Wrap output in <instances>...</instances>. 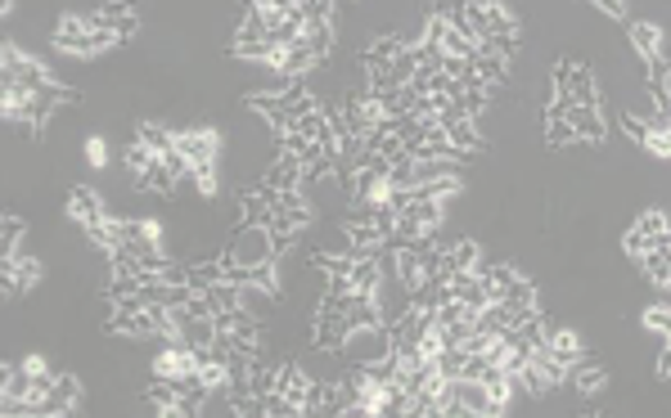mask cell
I'll return each mask as SVG.
<instances>
[{"label":"cell","instance_id":"obj_1","mask_svg":"<svg viewBox=\"0 0 671 418\" xmlns=\"http://www.w3.org/2000/svg\"><path fill=\"white\" fill-rule=\"evenodd\" d=\"M221 252H225V257H234L239 266H266V261H279V257H275L270 225H248V221H239V225L225 234Z\"/></svg>","mask_w":671,"mask_h":418},{"label":"cell","instance_id":"obj_2","mask_svg":"<svg viewBox=\"0 0 671 418\" xmlns=\"http://www.w3.org/2000/svg\"><path fill=\"white\" fill-rule=\"evenodd\" d=\"M348 333H352V319L343 310H333L324 301L315 306V315H311V351H343Z\"/></svg>","mask_w":671,"mask_h":418},{"label":"cell","instance_id":"obj_3","mask_svg":"<svg viewBox=\"0 0 671 418\" xmlns=\"http://www.w3.org/2000/svg\"><path fill=\"white\" fill-rule=\"evenodd\" d=\"M50 46L73 55V59H95L91 55V23H86V14H59L55 28H50Z\"/></svg>","mask_w":671,"mask_h":418},{"label":"cell","instance_id":"obj_4","mask_svg":"<svg viewBox=\"0 0 671 418\" xmlns=\"http://www.w3.org/2000/svg\"><path fill=\"white\" fill-rule=\"evenodd\" d=\"M176 149L190 158V171H194V167H216V158H221V135H216L212 126L176 131Z\"/></svg>","mask_w":671,"mask_h":418},{"label":"cell","instance_id":"obj_5","mask_svg":"<svg viewBox=\"0 0 671 418\" xmlns=\"http://www.w3.org/2000/svg\"><path fill=\"white\" fill-rule=\"evenodd\" d=\"M77 400H82V382L73 378V373H59L55 378V387L32 405V418H64V414H73L77 409Z\"/></svg>","mask_w":671,"mask_h":418},{"label":"cell","instance_id":"obj_6","mask_svg":"<svg viewBox=\"0 0 671 418\" xmlns=\"http://www.w3.org/2000/svg\"><path fill=\"white\" fill-rule=\"evenodd\" d=\"M0 274H5V297L32 292V288L41 283V261L28 257V252H19V257H5V261H0Z\"/></svg>","mask_w":671,"mask_h":418},{"label":"cell","instance_id":"obj_7","mask_svg":"<svg viewBox=\"0 0 671 418\" xmlns=\"http://www.w3.org/2000/svg\"><path fill=\"white\" fill-rule=\"evenodd\" d=\"M460 400H464L469 418H500L505 414V405L491 396V387L482 378H460Z\"/></svg>","mask_w":671,"mask_h":418},{"label":"cell","instance_id":"obj_8","mask_svg":"<svg viewBox=\"0 0 671 418\" xmlns=\"http://www.w3.org/2000/svg\"><path fill=\"white\" fill-rule=\"evenodd\" d=\"M275 391L297 409V414H306V400H311V378L302 373V364H293V360H284L279 364V378H275Z\"/></svg>","mask_w":671,"mask_h":418},{"label":"cell","instance_id":"obj_9","mask_svg":"<svg viewBox=\"0 0 671 418\" xmlns=\"http://www.w3.org/2000/svg\"><path fill=\"white\" fill-rule=\"evenodd\" d=\"M270 189H279V194H293V189H302V158H293V153H284V149H275V158H270V167H266V176H261Z\"/></svg>","mask_w":671,"mask_h":418},{"label":"cell","instance_id":"obj_10","mask_svg":"<svg viewBox=\"0 0 671 418\" xmlns=\"http://www.w3.org/2000/svg\"><path fill=\"white\" fill-rule=\"evenodd\" d=\"M68 216L86 230V225H95V221H104L109 212H104V198L91 189V185H77L73 194H68Z\"/></svg>","mask_w":671,"mask_h":418},{"label":"cell","instance_id":"obj_11","mask_svg":"<svg viewBox=\"0 0 671 418\" xmlns=\"http://www.w3.org/2000/svg\"><path fill=\"white\" fill-rule=\"evenodd\" d=\"M482 261V248L473 239H455V243H442V279L446 274H460V270H478Z\"/></svg>","mask_w":671,"mask_h":418},{"label":"cell","instance_id":"obj_12","mask_svg":"<svg viewBox=\"0 0 671 418\" xmlns=\"http://www.w3.org/2000/svg\"><path fill=\"white\" fill-rule=\"evenodd\" d=\"M626 41H631L635 59H653V55H662V28H658V23H649V19L626 23Z\"/></svg>","mask_w":671,"mask_h":418},{"label":"cell","instance_id":"obj_13","mask_svg":"<svg viewBox=\"0 0 671 418\" xmlns=\"http://www.w3.org/2000/svg\"><path fill=\"white\" fill-rule=\"evenodd\" d=\"M568 122L577 126L581 144H604V135H608V122H604V113H599L595 104H577V109L568 113Z\"/></svg>","mask_w":671,"mask_h":418},{"label":"cell","instance_id":"obj_14","mask_svg":"<svg viewBox=\"0 0 671 418\" xmlns=\"http://www.w3.org/2000/svg\"><path fill=\"white\" fill-rule=\"evenodd\" d=\"M145 405H149L154 414H181V387H176L172 378H154V382L145 387Z\"/></svg>","mask_w":671,"mask_h":418},{"label":"cell","instance_id":"obj_15","mask_svg":"<svg viewBox=\"0 0 671 418\" xmlns=\"http://www.w3.org/2000/svg\"><path fill=\"white\" fill-rule=\"evenodd\" d=\"M568 91L577 95V104H595V109H599V100H604L599 73H595L590 64H577V68H572V82H568Z\"/></svg>","mask_w":671,"mask_h":418},{"label":"cell","instance_id":"obj_16","mask_svg":"<svg viewBox=\"0 0 671 418\" xmlns=\"http://www.w3.org/2000/svg\"><path fill=\"white\" fill-rule=\"evenodd\" d=\"M302 41H306V50L315 59H329V50H333V19H311L302 28Z\"/></svg>","mask_w":671,"mask_h":418},{"label":"cell","instance_id":"obj_17","mask_svg":"<svg viewBox=\"0 0 671 418\" xmlns=\"http://www.w3.org/2000/svg\"><path fill=\"white\" fill-rule=\"evenodd\" d=\"M473 73H478L487 86H500V82L509 77V59L496 55V50H478V55H473Z\"/></svg>","mask_w":671,"mask_h":418},{"label":"cell","instance_id":"obj_18","mask_svg":"<svg viewBox=\"0 0 671 418\" xmlns=\"http://www.w3.org/2000/svg\"><path fill=\"white\" fill-rule=\"evenodd\" d=\"M136 185H140L145 194H163V198H172V194H176V171H172V167L158 158V162H154V167H149V171H145Z\"/></svg>","mask_w":671,"mask_h":418},{"label":"cell","instance_id":"obj_19","mask_svg":"<svg viewBox=\"0 0 671 418\" xmlns=\"http://www.w3.org/2000/svg\"><path fill=\"white\" fill-rule=\"evenodd\" d=\"M203 292H207V301H212V310H216V315H221V310H239V306H243V288H239L234 279H216V283H207Z\"/></svg>","mask_w":671,"mask_h":418},{"label":"cell","instance_id":"obj_20","mask_svg":"<svg viewBox=\"0 0 671 418\" xmlns=\"http://www.w3.org/2000/svg\"><path fill=\"white\" fill-rule=\"evenodd\" d=\"M136 140H145L158 158L176 149V131H167V126H158V122H140V126H136Z\"/></svg>","mask_w":671,"mask_h":418},{"label":"cell","instance_id":"obj_21","mask_svg":"<svg viewBox=\"0 0 671 418\" xmlns=\"http://www.w3.org/2000/svg\"><path fill=\"white\" fill-rule=\"evenodd\" d=\"M154 162H158V153H154L145 140H131V144H127V153H122V167H127V176H136V180H140Z\"/></svg>","mask_w":671,"mask_h":418},{"label":"cell","instance_id":"obj_22","mask_svg":"<svg viewBox=\"0 0 671 418\" xmlns=\"http://www.w3.org/2000/svg\"><path fill=\"white\" fill-rule=\"evenodd\" d=\"M505 306H509V310H536V306H541V301H536V283L523 279V274H514V283L505 288Z\"/></svg>","mask_w":671,"mask_h":418},{"label":"cell","instance_id":"obj_23","mask_svg":"<svg viewBox=\"0 0 671 418\" xmlns=\"http://www.w3.org/2000/svg\"><path fill=\"white\" fill-rule=\"evenodd\" d=\"M402 50H406V41H402L397 32H379V37L370 41V55H366V59H375V64H393Z\"/></svg>","mask_w":671,"mask_h":418},{"label":"cell","instance_id":"obj_24","mask_svg":"<svg viewBox=\"0 0 671 418\" xmlns=\"http://www.w3.org/2000/svg\"><path fill=\"white\" fill-rule=\"evenodd\" d=\"M393 77H397L402 86H411V82L419 77V46H411V41H406V50L393 59Z\"/></svg>","mask_w":671,"mask_h":418},{"label":"cell","instance_id":"obj_25","mask_svg":"<svg viewBox=\"0 0 671 418\" xmlns=\"http://www.w3.org/2000/svg\"><path fill=\"white\" fill-rule=\"evenodd\" d=\"M545 144H550V149H568V144H581V135H577V126L563 118V122H545Z\"/></svg>","mask_w":671,"mask_h":418},{"label":"cell","instance_id":"obj_26","mask_svg":"<svg viewBox=\"0 0 671 418\" xmlns=\"http://www.w3.org/2000/svg\"><path fill=\"white\" fill-rule=\"evenodd\" d=\"M635 230L653 239V234L671 230V212H662V207H649V212H640V216H635Z\"/></svg>","mask_w":671,"mask_h":418},{"label":"cell","instance_id":"obj_27","mask_svg":"<svg viewBox=\"0 0 671 418\" xmlns=\"http://www.w3.org/2000/svg\"><path fill=\"white\" fill-rule=\"evenodd\" d=\"M23 234H28V221L23 216H5V257H19L23 248Z\"/></svg>","mask_w":671,"mask_h":418},{"label":"cell","instance_id":"obj_28","mask_svg":"<svg viewBox=\"0 0 671 418\" xmlns=\"http://www.w3.org/2000/svg\"><path fill=\"white\" fill-rule=\"evenodd\" d=\"M644 328L658 333V337H671V310L667 306H649L644 310Z\"/></svg>","mask_w":671,"mask_h":418},{"label":"cell","instance_id":"obj_29","mask_svg":"<svg viewBox=\"0 0 671 418\" xmlns=\"http://www.w3.org/2000/svg\"><path fill=\"white\" fill-rule=\"evenodd\" d=\"M190 180H194V189H199V194H216V189H221L216 167H194V171H190Z\"/></svg>","mask_w":671,"mask_h":418},{"label":"cell","instance_id":"obj_30","mask_svg":"<svg viewBox=\"0 0 671 418\" xmlns=\"http://www.w3.org/2000/svg\"><path fill=\"white\" fill-rule=\"evenodd\" d=\"M622 131H626V140H635V144H644V135H649L644 118H640V113H631V109H622Z\"/></svg>","mask_w":671,"mask_h":418},{"label":"cell","instance_id":"obj_31","mask_svg":"<svg viewBox=\"0 0 671 418\" xmlns=\"http://www.w3.org/2000/svg\"><path fill=\"white\" fill-rule=\"evenodd\" d=\"M622 248H626V257H635V261H640V257L653 248V239H649V234H640V230L631 225V230H626V239H622Z\"/></svg>","mask_w":671,"mask_h":418},{"label":"cell","instance_id":"obj_32","mask_svg":"<svg viewBox=\"0 0 671 418\" xmlns=\"http://www.w3.org/2000/svg\"><path fill=\"white\" fill-rule=\"evenodd\" d=\"M127 14H136L131 0H104V5H100V19H104V23H118V19H127Z\"/></svg>","mask_w":671,"mask_h":418},{"label":"cell","instance_id":"obj_33","mask_svg":"<svg viewBox=\"0 0 671 418\" xmlns=\"http://www.w3.org/2000/svg\"><path fill=\"white\" fill-rule=\"evenodd\" d=\"M644 149H649L653 158H671V135H662V131H649V135H644Z\"/></svg>","mask_w":671,"mask_h":418},{"label":"cell","instance_id":"obj_34","mask_svg":"<svg viewBox=\"0 0 671 418\" xmlns=\"http://www.w3.org/2000/svg\"><path fill=\"white\" fill-rule=\"evenodd\" d=\"M86 162H91V167H104V162H109V149H104L100 135H86Z\"/></svg>","mask_w":671,"mask_h":418},{"label":"cell","instance_id":"obj_35","mask_svg":"<svg viewBox=\"0 0 671 418\" xmlns=\"http://www.w3.org/2000/svg\"><path fill=\"white\" fill-rule=\"evenodd\" d=\"M113 32H118V41H136L140 19H136V14H127V19H118V23H113Z\"/></svg>","mask_w":671,"mask_h":418},{"label":"cell","instance_id":"obj_36","mask_svg":"<svg viewBox=\"0 0 671 418\" xmlns=\"http://www.w3.org/2000/svg\"><path fill=\"white\" fill-rule=\"evenodd\" d=\"M572 68H577V64H572V59H559V64H554V68H550V77H554V91H563V86H568V82H572Z\"/></svg>","mask_w":671,"mask_h":418},{"label":"cell","instance_id":"obj_37","mask_svg":"<svg viewBox=\"0 0 671 418\" xmlns=\"http://www.w3.org/2000/svg\"><path fill=\"white\" fill-rule=\"evenodd\" d=\"M595 5H599L608 19H626V5H622V0H595Z\"/></svg>","mask_w":671,"mask_h":418},{"label":"cell","instance_id":"obj_38","mask_svg":"<svg viewBox=\"0 0 671 418\" xmlns=\"http://www.w3.org/2000/svg\"><path fill=\"white\" fill-rule=\"evenodd\" d=\"M658 373L671 378V337H662V355H658Z\"/></svg>","mask_w":671,"mask_h":418},{"label":"cell","instance_id":"obj_39","mask_svg":"<svg viewBox=\"0 0 671 418\" xmlns=\"http://www.w3.org/2000/svg\"><path fill=\"white\" fill-rule=\"evenodd\" d=\"M0 14H5V19H10V14H14V0H0Z\"/></svg>","mask_w":671,"mask_h":418},{"label":"cell","instance_id":"obj_40","mask_svg":"<svg viewBox=\"0 0 671 418\" xmlns=\"http://www.w3.org/2000/svg\"><path fill=\"white\" fill-rule=\"evenodd\" d=\"M297 5H302V0H297Z\"/></svg>","mask_w":671,"mask_h":418}]
</instances>
